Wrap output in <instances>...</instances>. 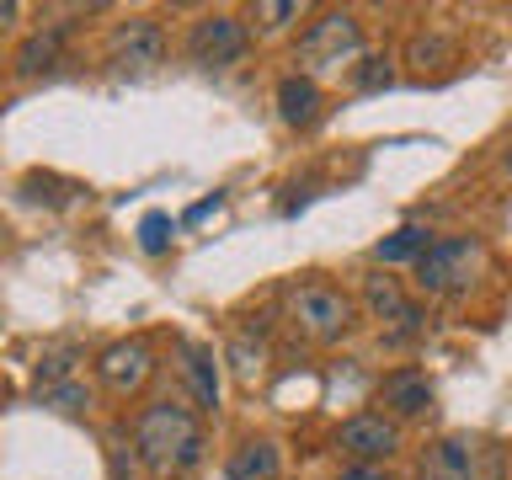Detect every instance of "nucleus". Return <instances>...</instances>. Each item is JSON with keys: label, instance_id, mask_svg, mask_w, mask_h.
I'll return each instance as SVG.
<instances>
[{"label": "nucleus", "instance_id": "nucleus-1", "mask_svg": "<svg viewBox=\"0 0 512 480\" xmlns=\"http://www.w3.org/2000/svg\"><path fill=\"white\" fill-rule=\"evenodd\" d=\"M134 448L160 475L192 470V464L203 459V427L182 400H155V406H144L139 422H134Z\"/></svg>", "mask_w": 512, "mask_h": 480}, {"label": "nucleus", "instance_id": "nucleus-2", "mask_svg": "<svg viewBox=\"0 0 512 480\" xmlns=\"http://www.w3.org/2000/svg\"><path fill=\"white\" fill-rule=\"evenodd\" d=\"M507 475V459L491 438H438L416 464V480H502Z\"/></svg>", "mask_w": 512, "mask_h": 480}, {"label": "nucleus", "instance_id": "nucleus-3", "mask_svg": "<svg viewBox=\"0 0 512 480\" xmlns=\"http://www.w3.org/2000/svg\"><path fill=\"white\" fill-rule=\"evenodd\" d=\"M486 262V246L475 235H443L416 256V288L422 294H459Z\"/></svg>", "mask_w": 512, "mask_h": 480}, {"label": "nucleus", "instance_id": "nucleus-4", "mask_svg": "<svg viewBox=\"0 0 512 480\" xmlns=\"http://www.w3.org/2000/svg\"><path fill=\"white\" fill-rule=\"evenodd\" d=\"M288 315H294V326L310 342H342L352 326V299L331 283H299L288 294Z\"/></svg>", "mask_w": 512, "mask_h": 480}, {"label": "nucleus", "instance_id": "nucleus-5", "mask_svg": "<svg viewBox=\"0 0 512 480\" xmlns=\"http://www.w3.org/2000/svg\"><path fill=\"white\" fill-rule=\"evenodd\" d=\"M246 48H251V32L235 11H208L187 32V59L198 70H230V64L246 59Z\"/></svg>", "mask_w": 512, "mask_h": 480}, {"label": "nucleus", "instance_id": "nucleus-6", "mask_svg": "<svg viewBox=\"0 0 512 480\" xmlns=\"http://www.w3.org/2000/svg\"><path fill=\"white\" fill-rule=\"evenodd\" d=\"M107 59L118 75H150L155 64H166V32H160L155 16H128V22L112 27Z\"/></svg>", "mask_w": 512, "mask_h": 480}, {"label": "nucleus", "instance_id": "nucleus-7", "mask_svg": "<svg viewBox=\"0 0 512 480\" xmlns=\"http://www.w3.org/2000/svg\"><path fill=\"white\" fill-rule=\"evenodd\" d=\"M363 48V27L352 11H326L304 27L299 38V59L304 64H326V70H342V64Z\"/></svg>", "mask_w": 512, "mask_h": 480}, {"label": "nucleus", "instance_id": "nucleus-8", "mask_svg": "<svg viewBox=\"0 0 512 480\" xmlns=\"http://www.w3.org/2000/svg\"><path fill=\"white\" fill-rule=\"evenodd\" d=\"M336 448H347L358 464H374V459H390L400 448V427L390 422L384 411H363V416H347L342 432H336Z\"/></svg>", "mask_w": 512, "mask_h": 480}, {"label": "nucleus", "instance_id": "nucleus-9", "mask_svg": "<svg viewBox=\"0 0 512 480\" xmlns=\"http://www.w3.org/2000/svg\"><path fill=\"white\" fill-rule=\"evenodd\" d=\"M96 374H102V384L107 390H118V395H128V390H139L144 379L155 374V352H150V342H112L102 358H96Z\"/></svg>", "mask_w": 512, "mask_h": 480}, {"label": "nucleus", "instance_id": "nucleus-10", "mask_svg": "<svg viewBox=\"0 0 512 480\" xmlns=\"http://www.w3.org/2000/svg\"><path fill=\"white\" fill-rule=\"evenodd\" d=\"M363 304H368L374 320H390V326H400V331H422V310L400 294L395 278H368L363 283Z\"/></svg>", "mask_w": 512, "mask_h": 480}, {"label": "nucleus", "instance_id": "nucleus-11", "mask_svg": "<svg viewBox=\"0 0 512 480\" xmlns=\"http://www.w3.org/2000/svg\"><path fill=\"white\" fill-rule=\"evenodd\" d=\"M379 406L390 411V422L395 416H422L432 406V379L416 374V368H400V374H390L379 384Z\"/></svg>", "mask_w": 512, "mask_h": 480}, {"label": "nucleus", "instance_id": "nucleus-12", "mask_svg": "<svg viewBox=\"0 0 512 480\" xmlns=\"http://www.w3.org/2000/svg\"><path fill=\"white\" fill-rule=\"evenodd\" d=\"M182 379H187V390L203 411H219V363H214V352L198 347V342H182Z\"/></svg>", "mask_w": 512, "mask_h": 480}, {"label": "nucleus", "instance_id": "nucleus-13", "mask_svg": "<svg viewBox=\"0 0 512 480\" xmlns=\"http://www.w3.org/2000/svg\"><path fill=\"white\" fill-rule=\"evenodd\" d=\"M278 118L288 128H310L320 118V86L310 75H283L278 80Z\"/></svg>", "mask_w": 512, "mask_h": 480}, {"label": "nucleus", "instance_id": "nucleus-14", "mask_svg": "<svg viewBox=\"0 0 512 480\" xmlns=\"http://www.w3.org/2000/svg\"><path fill=\"white\" fill-rule=\"evenodd\" d=\"M272 475H278V443H267V438L240 443L230 464H224V480H272Z\"/></svg>", "mask_w": 512, "mask_h": 480}, {"label": "nucleus", "instance_id": "nucleus-15", "mask_svg": "<svg viewBox=\"0 0 512 480\" xmlns=\"http://www.w3.org/2000/svg\"><path fill=\"white\" fill-rule=\"evenodd\" d=\"M59 48H64V27H48V32H32L16 54V75H43L59 64Z\"/></svg>", "mask_w": 512, "mask_h": 480}, {"label": "nucleus", "instance_id": "nucleus-16", "mask_svg": "<svg viewBox=\"0 0 512 480\" xmlns=\"http://www.w3.org/2000/svg\"><path fill=\"white\" fill-rule=\"evenodd\" d=\"M427 246H432V240H427L422 224H400L395 235H384L379 246H374V256H379V262H416Z\"/></svg>", "mask_w": 512, "mask_h": 480}, {"label": "nucleus", "instance_id": "nucleus-17", "mask_svg": "<svg viewBox=\"0 0 512 480\" xmlns=\"http://www.w3.org/2000/svg\"><path fill=\"white\" fill-rule=\"evenodd\" d=\"M171 235H176V224H171V214H160V208H150V214L139 219V251L160 256L171 246Z\"/></svg>", "mask_w": 512, "mask_h": 480}, {"label": "nucleus", "instance_id": "nucleus-18", "mask_svg": "<svg viewBox=\"0 0 512 480\" xmlns=\"http://www.w3.org/2000/svg\"><path fill=\"white\" fill-rule=\"evenodd\" d=\"M70 374H75V347H54L38 363V390H54V384H64Z\"/></svg>", "mask_w": 512, "mask_h": 480}, {"label": "nucleus", "instance_id": "nucleus-19", "mask_svg": "<svg viewBox=\"0 0 512 480\" xmlns=\"http://www.w3.org/2000/svg\"><path fill=\"white\" fill-rule=\"evenodd\" d=\"M454 59V43L448 38H411V64H422V70H438V64H448Z\"/></svg>", "mask_w": 512, "mask_h": 480}, {"label": "nucleus", "instance_id": "nucleus-20", "mask_svg": "<svg viewBox=\"0 0 512 480\" xmlns=\"http://www.w3.org/2000/svg\"><path fill=\"white\" fill-rule=\"evenodd\" d=\"M22 187H27V198H32V203H64V198L75 192L70 182H59V176H38V171H32Z\"/></svg>", "mask_w": 512, "mask_h": 480}, {"label": "nucleus", "instance_id": "nucleus-21", "mask_svg": "<svg viewBox=\"0 0 512 480\" xmlns=\"http://www.w3.org/2000/svg\"><path fill=\"white\" fill-rule=\"evenodd\" d=\"M230 363H235L240 379H256V374H262V342L251 347V336H235V342H230Z\"/></svg>", "mask_w": 512, "mask_h": 480}, {"label": "nucleus", "instance_id": "nucleus-22", "mask_svg": "<svg viewBox=\"0 0 512 480\" xmlns=\"http://www.w3.org/2000/svg\"><path fill=\"white\" fill-rule=\"evenodd\" d=\"M352 80H358V91H379V86H390V64H384V59H363V70Z\"/></svg>", "mask_w": 512, "mask_h": 480}, {"label": "nucleus", "instance_id": "nucleus-23", "mask_svg": "<svg viewBox=\"0 0 512 480\" xmlns=\"http://www.w3.org/2000/svg\"><path fill=\"white\" fill-rule=\"evenodd\" d=\"M48 400H54L59 411H80L86 406V395H80V384H54V390H43Z\"/></svg>", "mask_w": 512, "mask_h": 480}, {"label": "nucleus", "instance_id": "nucleus-24", "mask_svg": "<svg viewBox=\"0 0 512 480\" xmlns=\"http://www.w3.org/2000/svg\"><path fill=\"white\" fill-rule=\"evenodd\" d=\"M256 16H262L267 27H283L288 16H299V6H288V0H272V6H256Z\"/></svg>", "mask_w": 512, "mask_h": 480}, {"label": "nucleus", "instance_id": "nucleus-25", "mask_svg": "<svg viewBox=\"0 0 512 480\" xmlns=\"http://www.w3.org/2000/svg\"><path fill=\"white\" fill-rule=\"evenodd\" d=\"M219 208H224V198L214 192V198H203V203H192V208H187V224H203L208 214H219Z\"/></svg>", "mask_w": 512, "mask_h": 480}, {"label": "nucleus", "instance_id": "nucleus-26", "mask_svg": "<svg viewBox=\"0 0 512 480\" xmlns=\"http://www.w3.org/2000/svg\"><path fill=\"white\" fill-rule=\"evenodd\" d=\"M112 480H134V464L123 459V448H112Z\"/></svg>", "mask_w": 512, "mask_h": 480}, {"label": "nucleus", "instance_id": "nucleus-27", "mask_svg": "<svg viewBox=\"0 0 512 480\" xmlns=\"http://www.w3.org/2000/svg\"><path fill=\"white\" fill-rule=\"evenodd\" d=\"M342 480H384L374 464H352V470H342Z\"/></svg>", "mask_w": 512, "mask_h": 480}, {"label": "nucleus", "instance_id": "nucleus-28", "mask_svg": "<svg viewBox=\"0 0 512 480\" xmlns=\"http://www.w3.org/2000/svg\"><path fill=\"white\" fill-rule=\"evenodd\" d=\"M6 22H16V6H11V0H0V27H6Z\"/></svg>", "mask_w": 512, "mask_h": 480}, {"label": "nucleus", "instance_id": "nucleus-29", "mask_svg": "<svg viewBox=\"0 0 512 480\" xmlns=\"http://www.w3.org/2000/svg\"><path fill=\"white\" fill-rule=\"evenodd\" d=\"M502 171H512V134H507V144H502Z\"/></svg>", "mask_w": 512, "mask_h": 480}]
</instances>
